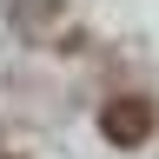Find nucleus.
I'll use <instances>...</instances> for the list:
<instances>
[{
    "label": "nucleus",
    "instance_id": "obj_1",
    "mask_svg": "<svg viewBox=\"0 0 159 159\" xmlns=\"http://www.w3.org/2000/svg\"><path fill=\"white\" fill-rule=\"evenodd\" d=\"M99 133H106L113 146H139V139H152V106L133 99V93H119V99L99 106Z\"/></svg>",
    "mask_w": 159,
    "mask_h": 159
}]
</instances>
